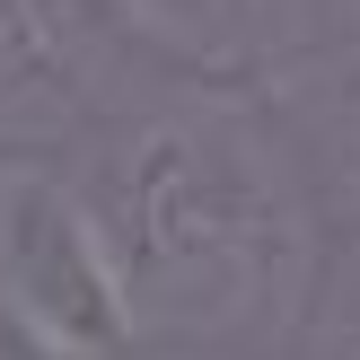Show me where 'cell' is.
Returning <instances> with one entry per match:
<instances>
[{
    "instance_id": "cell-1",
    "label": "cell",
    "mask_w": 360,
    "mask_h": 360,
    "mask_svg": "<svg viewBox=\"0 0 360 360\" xmlns=\"http://www.w3.org/2000/svg\"><path fill=\"white\" fill-rule=\"evenodd\" d=\"M123 273L141 360H290L326 273V202L255 88H141L62 150Z\"/></svg>"
},
{
    "instance_id": "cell-2",
    "label": "cell",
    "mask_w": 360,
    "mask_h": 360,
    "mask_svg": "<svg viewBox=\"0 0 360 360\" xmlns=\"http://www.w3.org/2000/svg\"><path fill=\"white\" fill-rule=\"evenodd\" d=\"M0 308L79 360H141L123 273L62 158H0Z\"/></svg>"
},
{
    "instance_id": "cell-3",
    "label": "cell",
    "mask_w": 360,
    "mask_h": 360,
    "mask_svg": "<svg viewBox=\"0 0 360 360\" xmlns=\"http://www.w3.org/2000/svg\"><path fill=\"white\" fill-rule=\"evenodd\" d=\"M123 9L176 70L255 88V97L360 44V0H123Z\"/></svg>"
},
{
    "instance_id": "cell-4",
    "label": "cell",
    "mask_w": 360,
    "mask_h": 360,
    "mask_svg": "<svg viewBox=\"0 0 360 360\" xmlns=\"http://www.w3.org/2000/svg\"><path fill=\"white\" fill-rule=\"evenodd\" d=\"M290 360H360V220L326 229V273H316Z\"/></svg>"
}]
</instances>
